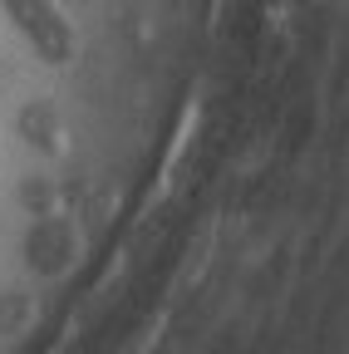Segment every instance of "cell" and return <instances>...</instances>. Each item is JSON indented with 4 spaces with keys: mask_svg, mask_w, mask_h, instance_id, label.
Instances as JSON below:
<instances>
[{
    "mask_svg": "<svg viewBox=\"0 0 349 354\" xmlns=\"http://www.w3.org/2000/svg\"><path fill=\"white\" fill-rule=\"evenodd\" d=\"M0 10H6V20L30 39V50L45 59V64H69L74 30L55 10V0H0Z\"/></svg>",
    "mask_w": 349,
    "mask_h": 354,
    "instance_id": "obj_1",
    "label": "cell"
}]
</instances>
